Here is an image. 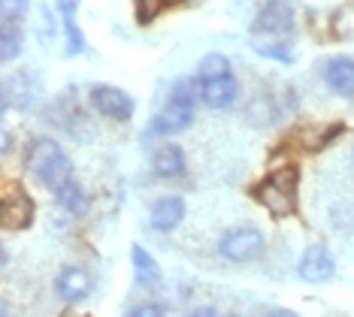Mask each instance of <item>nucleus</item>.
<instances>
[{
  "label": "nucleus",
  "instance_id": "1",
  "mask_svg": "<svg viewBox=\"0 0 354 317\" xmlns=\"http://www.w3.org/2000/svg\"><path fill=\"white\" fill-rule=\"evenodd\" d=\"M25 166H28V173L37 175L49 191H58L61 184H67L70 178H73V164H70L67 151L55 140H49V136L30 140L28 151H25Z\"/></svg>",
  "mask_w": 354,
  "mask_h": 317
},
{
  "label": "nucleus",
  "instance_id": "2",
  "mask_svg": "<svg viewBox=\"0 0 354 317\" xmlns=\"http://www.w3.org/2000/svg\"><path fill=\"white\" fill-rule=\"evenodd\" d=\"M297 184H300L297 166H285V169H272L270 175H263L252 193L270 215L288 218L297 211Z\"/></svg>",
  "mask_w": 354,
  "mask_h": 317
},
{
  "label": "nucleus",
  "instance_id": "3",
  "mask_svg": "<svg viewBox=\"0 0 354 317\" xmlns=\"http://www.w3.org/2000/svg\"><path fill=\"white\" fill-rule=\"evenodd\" d=\"M263 248H267V239H263L261 230L254 227H239V230H227L218 242L221 257H227L230 263H248V260L261 257Z\"/></svg>",
  "mask_w": 354,
  "mask_h": 317
},
{
  "label": "nucleus",
  "instance_id": "4",
  "mask_svg": "<svg viewBox=\"0 0 354 317\" xmlns=\"http://www.w3.org/2000/svg\"><path fill=\"white\" fill-rule=\"evenodd\" d=\"M88 100H91L94 112H100L103 118H112V121L133 118V97L115 85H94L88 91Z\"/></svg>",
  "mask_w": 354,
  "mask_h": 317
},
{
  "label": "nucleus",
  "instance_id": "5",
  "mask_svg": "<svg viewBox=\"0 0 354 317\" xmlns=\"http://www.w3.org/2000/svg\"><path fill=\"white\" fill-rule=\"evenodd\" d=\"M0 224L3 230H28L34 224V200L21 188H6L0 202Z\"/></svg>",
  "mask_w": 354,
  "mask_h": 317
},
{
  "label": "nucleus",
  "instance_id": "6",
  "mask_svg": "<svg viewBox=\"0 0 354 317\" xmlns=\"http://www.w3.org/2000/svg\"><path fill=\"white\" fill-rule=\"evenodd\" d=\"M297 275L309 284H327L336 275V257L327 245H309L297 263Z\"/></svg>",
  "mask_w": 354,
  "mask_h": 317
},
{
  "label": "nucleus",
  "instance_id": "7",
  "mask_svg": "<svg viewBox=\"0 0 354 317\" xmlns=\"http://www.w3.org/2000/svg\"><path fill=\"white\" fill-rule=\"evenodd\" d=\"M291 28H294V10L285 0L263 3L257 19L252 21V34H288Z\"/></svg>",
  "mask_w": 354,
  "mask_h": 317
},
{
  "label": "nucleus",
  "instance_id": "8",
  "mask_svg": "<svg viewBox=\"0 0 354 317\" xmlns=\"http://www.w3.org/2000/svg\"><path fill=\"white\" fill-rule=\"evenodd\" d=\"M55 294L61 296V302L79 305L91 294V278H88L79 266H64L58 272V278H55Z\"/></svg>",
  "mask_w": 354,
  "mask_h": 317
},
{
  "label": "nucleus",
  "instance_id": "9",
  "mask_svg": "<svg viewBox=\"0 0 354 317\" xmlns=\"http://www.w3.org/2000/svg\"><path fill=\"white\" fill-rule=\"evenodd\" d=\"M194 124V109L188 106H176V103H167L164 109L151 118V133L158 136H173V133H182Z\"/></svg>",
  "mask_w": 354,
  "mask_h": 317
},
{
  "label": "nucleus",
  "instance_id": "10",
  "mask_svg": "<svg viewBox=\"0 0 354 317\" xmlns=\"http://www.w3.org/2000/svg\"><path fill=\"white\" fill-rule=\"evenodd\" d=\"M185 221V200L182 197H160L149 211V224L158 233H170Z\"/></svg>",
  "mask_w": 354,
  "mask_h": 317
},
{
  "label": "nucleus",
  "instance_id": "11",
  "mask_svg": "<svg viewBox=\"0 0 354 317\" xmlns=\"http://www.w3.org/2000/svg\"><path fill=\"white\" fill-rule=\"evenodd\" d=\"M324 82L333 94L354 97V61L351 58H333L324 64Z\"/></svg>",
  "mask_w": 354,
  "mask_h": 317
},
{
  "label": "nucleus",
  "instance_id": "12",
  "mask_svg": "<svg viewBox=\"0 0 354 317\" xmlns=\"http://www.w3.org/2000/svg\"><path fill=\"white\" fill-rule=\"evenodd\" d=\"M239 97V85L233 76L224 79H206L203 82V103L212 106V109H230Z\"/></svg>",
  "mask_w": 354,
  "mask_h": 317
},
{
  "label": "nucleus",
  "instance_id": "13",
  "mask_svg": "<svg viewBox=\"0 0 354 317\" xmlns=\"http://www.w3.org/2000/svg\"><path fill=\"white\" fill-rule=\"evenodd\" d=\"M185 166H188V160H185V151L179 148V145H173V142H164L155 154H151V169H155L160 178L182 175Z\"/></svg>",
  "mask_w": 354,
  "mask_h": 317
},
{
  "label": "nucleus",
  "instance_id": "14",
  "mask_svg": "<svg viewBox=\"0 0 354 317\" xmlns=\"http://www.w3.org/2000/svg\"><path fill=\"white\" fill-rule=\"evenodd\" d=\"M55 200H58V209H64L67 215H76V218L85 215V209H88V193L76 178H70L67 184H61V188L55 191Z\"/></svg>",
  "mask_w": 354,
  "mask_h": 317
},
{
  "label": "nucleus",
  "instance_id": "15",
  "mask_svg": "<svg viewBox=\"0 0 354 317\" xmlns=\"http://www.w3.org/2000/svg\"><path fill=\"white\" fill-rule=\"evenodd\" d=\"M131 257H133L136 284H140V287H155V284L160 281V266L155 263V257H151L146 248H140V245L131 248Z\"/></svg>",
  "mask_w": 354,
  "mask_h": 317
},
{
  "label": "nucleus",
  "instance_id": "16",
  "mask_svg": "<svg viewBox=\"0 0 354 317\" xmlns=\"http://www.w3.org/2000/svg\"><path fill=\"white\" fill-rule=\"evenodd\" d=\"M197 100H203V79H194V76H182V79H176L173 88H170V103L194 109Z\"/></svg>",
  "mask_w": 354,
  "mask_h": 317
},
{
  "label": "nucleus",
  "instance_id": "17",
  "mask_svg": "<svg viewBox=\"0 0 354 317\" xmlns=\"http://www.w3.org/2000/svg\"><path fill=\"white\" fill-rule=\"evenodd\" d=\"M25 48V34H21L19 24H3V34H0V58L15 61Z\"/></svg>",
  "mask_w": 354,
  "mask_h": 317
},
{
  "label": "nucleus",
  "instance_id": "18",
  "mask_svg": "<svg viewBox=\"0 0 354 317\" xmlns=\"http://www.w3.org/2000/svg\"><path fill=\"white\" fill-rule=\"evenodd\" d=\"M197 76L203 79H224V76H230V61L224 58L221 52H212V55H203L197 64Z\"/></svg>",
  "mask_w": 354,
  "mask_h": 317
},
{
  "label": "nucleus",
  "instance_id": "19",
  "mask_svg": "<svg viewBox=\"0 0 354 317\" xmlns=\"http://www.w3.org/2000/svg\"><path fill=\"white\" fill-rule=\"evenodd\" d=\"M73 10H76V3H67V6H64V28H67V37H70L67 55H79V52H85V39H82V30L76 28Z\"/></svg>",
  "mask_w": 354,
  "mask_h": 317
},
{
  "label": "nucleus",
  "instance_id": "20",
  "mask_svg": "<svg viewBox=\"0 0 354 317\" xmlns=\"http://www.w3.org/2000/svg\"><path fill=\"white\" fill-rule=\"evenodd\" d=\"M272 118H276V109H272L270 97L252 100V106H248V121H252L254 127H267V124H272Z\"/></svg>",
  "mask_w": 354,
  "mask_h": 317
},
{
  "label": "nucleus",
  "instance_id": "21",
  "mask_svg": "<svg viewBox=\"0 0 354 317\" xmlns=\"http://www.w3.org/2000/svg\"><path fill=\"white\" fill-rule=\"evenodd\" d=\"M30 0H0V15H3V24H15L25 19Z\"/></svg>",
  "mask_w": 354,
  "mask_h": 317
},
{
  "label": "nucleus",
  "instance_id": "22",
  "mask_svg": "<svg viewBox=\"0 0 354 317\" xmlns=\"http://www.w3.org/2000/svg\"><path fill=\"white\" fill-rule=\"evenodd\" d=\"M164 6H167V0H136V21L140 24L155 21L164 12Z\"/></svg>",
  "mask_w": 354,
  "mask_h": 317
},
{
  "label": "nucleus",
  "instance_id": "23",
  "mask_svg": "<svg viewBox=\"0 0 354 317\" xmlns=\"http://www.w3.org/2000/svg\"><path fill=\"white\" fill-rule=\"evenodd\" d=\"M257 55L263 58H272V61H281V64H294V52L288 46H267V43H254L252 46Z\"/></svg>",
  "mask_w": 354,
  "mask_h": 317
},
{
  "label": "nucleus",
  "instance_id": "24",
  "mask_svg": "<svg viewBox=\"0 0 354 317\" xmlns=\"http://www.w3.org/2000/svg\"><path fill=\"white\" fill-rule=\"evenodd\" d=\"M124 317H167V308L160 302H142V305L131 308Z\"/></svg>",
  "mask_w": 354,
  "mask_h": 317
},
{
  "label": "nucleus",
  "instance_id": "25",
  "mask_svg": "<svg viewBox=\"0 0 354 317\" xmlns=\"http://www.w3.org/2000/svg\"><path fill=\"white\" fill-rule=\"evenodd\" d=\"M188 317H218L215 314V308H209V305H200V308H194Z\"/></svg>",
  "mask_w": 354,
  "mask_h": 317
},
{
  "label": "nucleus",
  "instance_id": "26",
  "mask_svg": "<svg viewBox=\"0 0 354 317\" xmlns=\"http://www.w3.org/2000/svg\"><path fill=\"white\" fill-rule=\"evenodd\" d=\"M270 317H297L294 311H288V308H279V311H272Z\"/></svg>",
  "mask_w": 354,
  "mask_h": 317
}]
</instances>
